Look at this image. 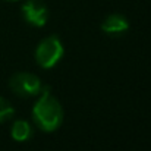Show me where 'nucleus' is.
<instances>
[{
	"instance_id": "nucleus-1",
	"label": "nucleus",
	"mask_w": 151,
	"mask_h": 151,
	"mask_svg": "<svg viewBox=\"0 0 151 151\" xmlns=\"http://www.w3.org/2000/svg\"><path fill=\"white\" fill-rule=\"evenodd\" d=\"M32 120L43 132L57 131L63 122V107L49 87L41 90L40 99L32 106Z\"/></svg>"
},
{
	"instance_id": "nucleus-2",
	"label": "nucleus",
	"mask_w": 151,
	"mask_h": 151,
	"mask_svg": "<svg viewBox=\"0 0 151 151\" xmlns=\"http://www.w3.org/2000/svg\"><path fill=\"white\" fill-rule=\"evenodd\" d=\"M65 47L57 35H49L43 38L35 49V62L43 69L54 68L63 57Z\"/></svg>"
},
{
	"instance_id": "nucleus-3",
	"label": "nucleus",
	"mask_w": 151,
	"mask_h": 151,
	"mask_svg": "<svg viewBox=\"0 0 151 151\" xmlns=\"http://www.w3.org/2000/svg\"><path fill=\"white\" fill-rule=\"evenodd\" d=\"M9 87L13 94L22 99L35 97L41 93L43 84L41 79L31 72H16L9 79Z\"/></svg>"
},
{
	"instance_id": "nucleus-4",
	"label": "nucleus",
	"mask_w": 151,
	"mask_h": 151,
	"mask_svg": "<svg viewBox=\"0 0 151 151\" xmlns=\"http://www.w3.org/2000/svg\"><path fill=\"white\" fill-rule=\"evenodd\" d=\"M25 22L35 28H43L49 21V7L43 0H27L21 7Z\"/></svg>"
},
{
	"instance_id": "nucleus-5",
	"label": "nucleus",
	"mask_w": 151,
	"mask_h": 151,
	"mask_svg": "<svg viewBox=\"0 0 151 151\" xmlns=\"http://www.w3.org/2000/svg\"><path fill=\"white\" fill-rule=\"evenodd\" d=\"M101 31L107 35H122L129 29V21L122 13H110L100 25Z\"/></svg>"
},
{
	"instance_id": "nucleus-6",
	"label": "nucleus",
	"mask_w": 151,
	"mask_h": 151,
	"mask_svg": "<svg viewBox=\"0 0 151 151\" xmlns=\"http://www.w3.org/2000/svg\"><path fill=\"white\" fill-rule=\"evenodd\" d=\"M10 135H12V138L16 142H25V141H28L31 138V135H32L31 123L28 120H24V119H19V120L13 122V125L10 128Z\"/></svg>"
},
{
	"instance_id": "nucleus-7",
	"label": "nucleus",
	"mask_w": 151,
	"mask_h": 151,
	"mask_svg": "<svg viewBox=\"0 0 151 151\" xmlns=\"http://www.w3.org/2000/svg\"><path fill=\"white\" fill-rule=\"evenodd\" d=\"M15 114V109L13 106L6 100L4 97L0 96V123L7 122L9 119H12Z\"/></svg>"
},
{
	"instance_id": "nucleus-8",
	"label": "nucleus",
	"mask_w": 151,
	"mask_h": 151,
	"mask_svg": "<svg viewBox=\"0 0 151 151\" xmlns=\"http://www.w3.org/2000/svg\"><path fill=\"white\" fill-rule=\"evenodd\" d=\"M6 1H18V0H6Z\"/></svg>"
}]
</instances>
